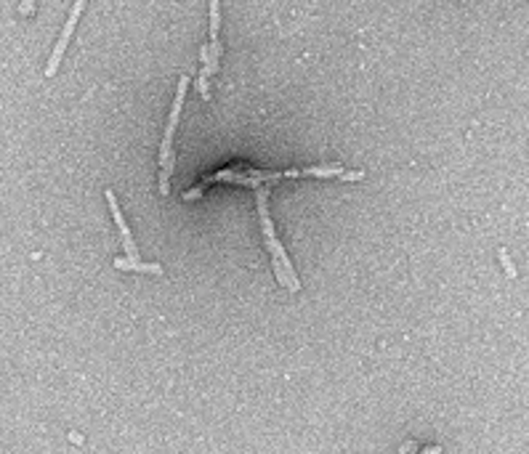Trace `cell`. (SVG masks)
<instances>
[{
	"mask_svg": "<svg viewBox=\"0 0 529 454\" xmlns=\"http://www.w3.org/2000/svg\"><path fill=\"white\" fill-rule=\"evenodd\" d=\"M256 202H258V213H261V229H264L266 234V245H269V253H271V260L282 269V274H285V282H287V290L290 293H298L301 290V279L295 274V266L290 263V256L285 253V247H282V242L277 239L274 234V223H271V216H269V207H266V202H269V186H258L256 189Z\"/></svg>",
	"mask_w": 529,
	"mask_h": 454,
	"instance_id": "1",
	"label": "cell"
},
{
	"mask_svg": "<svg viewBox=\"0 0 529 454\" xmlns=\"http://www.w3.org/2000/svg\"><path fill=\"white\" fill-rule=\"evenodd\" d=\"M186 88H189V75H181L179 85H176L173 104H170V117H168V125H165L163 146H160V192L163 194H168V181H170V173H173V136H176V128H179V120H181Z\"/></svg>",
	"mask_w": 529,
	"mask_h": 454,
	"instance_id": "2",
	"label": "cell"
},
{
	"mask_svg": "<svg viewBox=\"0 0 529 454\" xmlns=\"http://www.w3.org/2000/svg\"><path fill=\"white\" fill-rule=\"evenodd\" d=\"M207 14H210V40H207V64L200 69L197 75V91L203 99H210V88H207V78L218 69V61H221V40H218V30H221V3L218 0H210L207 5Z\"/></svg>",
	"mask_w": 529,
	"mask_h": 454,
	"instance_id": "3",
	"label": "cell"
},
{
	"mask_svg": "<svg viewBox=\"0 0 529 454\" xmlns=\"http://www.w3.org/2000/svg\"><path fill=\"white\" fill-rule=\"evenodd\" d=\"M82 8H85V0H75V3H72L69 16H67V21H64V30H61L56 45H54V54H51V59H48V64H45V78H54V75H56V69H59V64H61V56H64V51H67V45H69V38H72V32H75V24H78V19H80Z\"/></svg>",
	"mask_w": 529,
	"mask_h": 454,
	"instance_id": "4",
	"label": "cell"
},
{
	"mask_svg": "<svg viewBox=\"0 0 529 454\" xmlns=\"http://www.w3.org/2000/svg\"><path fill=\"white\" fill-rule=\"evenodd\" d=\"M104 197H106L109 213H112L117 229H120V237H122V245H125V256H128V260H142V258H139V247H136V239H133V234H131V226L125 223V216L120 213V205H117L115 192H112V189H104Z\"/></svg>",
	"mask_w": 529,
	"mask_h": 454,
	"instance_id": "5",
	"label": "cell"
},
{
	"mask_svg": "<svg viewBox=\"0 0 529 454\" xmlns=\"http://www.w3.org/2000/svg\"><path fill=\"white\" fill-rule=\"evenodd\" d=\"M115 266L125 271H142V274H163L160 263H144V260H128V258H115Z\"/></svg>",
	"mask_w": 529,
	"mask_h": 454,
	"instance_id": "6",
	"label": "cell"
},
{
	"mask_svg": "<svg viewBox=\"0 0 529 454\" xmlns=\"http://www.w3.org/2000/svg\"><path fill=\"white\" fill-rule=\"evenodd\" d=\"M500 260H503V269L508 271V277H516V266H513V260H510L508 250H500Z\"/></svg>",
	"mask_w": 529,
	"mask_h": 454,
	"instance_id": "7",
	"label": "cell"
},
{
	"mask_svg": "<svg viewBox=\"0 0 529 454\" xmlns=\"http://www.w3.org/2000/svg\"><path fill=\"white\" fill-rule=\"evenodd\" d=\"M418 452V441H412V438H407L402 446H399V454H415Z\"/></svg>",
	"mask_w": 529,
	"mask_h": 454,
	"instance_id": "8",
	"label": "cell"
},
{
	"mask_svg": "<svg viewBox=\"0 0 529 454\" xmlns=\"http://www.w3.org/2000/svg\"><path fill=\"white\" fill-rule=\"evenodd\" d=\"M420 454H442V446H439V444H434V446H426Z\"/></svg>",
	"mask_w": 529,
	"mask_h": 454,
	"instance_id": "9",
	"label": "cell"
},
{
	"mask_svg": "<svg viewBox=\"0 0 529 454\" xmlns=\"http://www.w3.org/2000/svg\"><path fill=\"white\" fill-rule=\"evenodd\" d=\"M32 8H35V5H32V3H21V5H19V11H21V14H30V11H32Z\"/></svg>",
	"mask_w": 529,
	"mask_h": 454,
	"instance_id": "10",
	"label": "cell"
},
{
	"mask_svg": "<svg viewBox=\"0 0 529 454\" xmlns=\"http://www.w3.org/2000/svg\"><path fill=\"white\" fill-rule=\"evenodd\" d=\"M69 438H72L75 444H82V435L80 433H69Z\"/></svg>",
	"mask_w": 529,
	"mask_h": 454,
	"instance_id": "11",
	"label": "cell"
}]
</instances>
